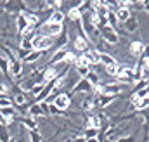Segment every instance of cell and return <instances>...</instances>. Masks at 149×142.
<instances>
[{"mask_svg":"<svg viewBox=\"0 0 149 142\" xmlns=\"http://www.w3.org/2000/svg\"><path fill=\"white\" fill-rule=\"evenodd\" d=\"M28 54H30L28 50H23V49H19V57H21V59H24V57H26Z\"/></svg>","mask_w":149,"mask_h":142,"instance_id":"cell-41","label":"cell"},{"mask_svg":"<svg viewBox=\"0 0 149 142\" xmlns=\"http://www.w3.org/2000/svg\"><path fill=\"white\" fill-rule=\"evenodd\" d=\"M54 40L52 36H45V35H35L33 40H31V45H33V50H38V52H45L47 49L54 47Z\"/></svg>","mask_w":149,"mask_h":142,"instance_id":"cell-2","label":"cell"},{"mask_svg":"<svg viewBox=\"0 0 149 142\" xmlns=\"http://www.w3.org/2000/svg\"><path fill=\"white\" fill-rule=\"evenodd\" d=\"M102 116L104 114H90L88 116V120H87V128H97V130H101L102 128Z\"/></svg>","mask_w":149,"mask_h":142,"instance_id":"cell-13","label":"cell"},{"mask_svg":"<svg viewBox=\"0 0 149 142\" xmlns=\"http://www.w3.org/2000/svg\"><path fill=\"white\" fill-rule=\"evenodd\" d=\"M63 30H64V24H56V23H47V21L40 24V35L52 36V38H57L63 33Z\"/></svg>","mask_w":149,"mask_h":142,"instance_id":"cell-3","label":"cell"},{"mask_svg":"<svg viewBox=\"0 0 149 142\" xmlns=\"http://www.w3.org/2000/svg\"><path fill=\"white\" fill-rule=\"evenodd\" d=\"M66 17L68 19H71V21H80V17H81V10L78 9V7H73V9H70L68 10V14H66Z\"/></svg>","mask_w":149,"mask_h":142,"instance_id":"cell-29","label":"cell"},{"mask_svg":"<svg viewBox=\"0 0 149 142\" xmlns=\"http://www.w3.org/2000/svg\"><path fill=\"white\" fill-rule=\"evenodd\" d=\"M85 80L92 85V87H97V85H101V78H99V74L97 73H94V71L90 70V73L85 76Z\"/></svg>","mask_w":149,"mask_h":142,"instance_id":"cell-26","label":"cell"},{"mask_svg":"<svg viewBox=\"0 0 149 142\" xmlns=\"http://www.w3.org/2000/svg\"><path fill=\"white\" fill-rule=\"evenodd\" d=\"M92 90H94V87H92L85 78H80V80L76 81V85H74L68 94H70V95H73V94H88V92H92Z\"/></svg>","mask_w":149,"mask_h":142,"instance_id":"cell-7","label":"cell"},{"mask_svg":"<svg viewBox=\"0 0 149 142\" xmlns=\"http://www.w3.org/2000/svg\"><path fill=\"white\" fill-rule=\"evenodd\" d=\"M68 52H70V50H68L66 47H63V49H56L54 54H52L50 59H49V66H59V64H63V63H64V57H66Z\"/></svg>","mask_w":149,"mask_h":142,"instance_id":"cell-8","label":"cell"},{"mask_svg":"<svg viewBox=\"0 0 149 142\" xmlns=\"http://www.w3.org/2000/svg\"><path fill=\"white\" fill-rule=\"evenodd\" d=\"M21 125H23L28 132H35V130H38L37 120L31 118V116H24V118H21Z\"/></svg>","mask_w":149,"mask_h":142,"instance_id":"cell-20","label":"cell"},{"mask_svg":"<svg viewBox=\"0 0 149 142\" xmlns=\"http://www.w3.org/2000/svg\"><path fill=\"white\" fill-rule=\"evenodd\" d=\"M14 106V101L10 99V97H3V99H0V109L2 107H10Z\"/></svg>","mask_w":149,"mask_h":142,"instance_id":"cell-36","label":"cell"},{"mask_svg":"<svg viewBox=\"0 0 149 142\" xmlns=\"http://www.w3.org/2000/svg\"><path fill=\"white\" fill-rule=\"evenodd\" d=\"M99 64H102L104 68L106 66H114V64H118V61L109 56V54H106V52H99Z\"/></svg>","mask_w":149,"mask_h":142,"instance_id":"cell-19","label":"cell"},{"mask_svg":"<svg viewBox=\"0 0 149 142\" xmlns=\"http://www.w3.org/2000/svg\"><path fill=\"white\" fill-rule=\"evenodd\" d=\"M68 42H70V35H68V28L64 26L63 33L57 36V42H54V49H63L68 45Z\"/></svg>","mask_w":149,"mask_h":142,"instance_id":"cell-18","label":"cell"},{"mask_svg":"<svg viewBox=\"0 0 149 142\" xmlns=\"http://www.w3.org/2000/svg\"><path fill=\"white\" fill-rule=\"evenodd\" d=\"M9 71H10V76H14L16 80H21L23 76V61H16L12 64H9Z\"/></svg>","mask_w":149,"mask_h":142,"instance_id":"cell-14","label":"cell"},{"mask_svg":"<svg viewBox=\"0 0 149 142\" xmlns=\"http://www.w3.org/2000/svg\"><path fill=\"white\" fill-rule=\"evenodd\" d=\"M74 70H76V74L80 78H85L88 73H90V68L88 66H81V64H74Z\"/></svg>","mask_w":149,"mask_h":142,"instance_id":"cell-31","label":"cell"},{"mask_svg":"<svg viewBox=\"0 0 149 142\" xmlns=\"http://www.w3.org/2000/svg\"><path fill=\"white\" fill-rule=\"evenodd\" d=\"M113 99L114 97H109V95H101V94H97V97L94 99L95 101V107H106L109 106L113 102Z\"/></svg>","mask_w":149,"mask_h":142,"instance_id":"cell-23","label":"cell"},{"mask_svg":"<svg viewBox=\"0 0 149 142\" xmlns=\"http://www.w3.org/2000/svg\"><path fill=\"white\" fill-rule=\"evenodd\" d=\"M52 104L56 107H59V109H63V111H66V109H70V106H71V95H70L68 92L57 94V95L52 99Z\"/></svg>","mask_w":149,"mask_h":142,"instance_id":"cell-6","label":"cell"},{"mask_svg":"<svg viewBox=\"0 0 149 142\" xmlns=\"http://www.w3.org/2000/svg\"><path fill=\"white\" fill-rule=\"evenodd\" d=\"M121 90H123L121 83H104V85L94 87V92H97V94H101V95H109V97L120 95Z\"/></svg>","mask_w":149,"mask_h":142,"instance_id":"cell-1","label":"cell"},{"mask_svg":"<svg viewBox=\"0 0 149 142\" xmlns=\"http://www.w3.org/2000/svg\"><path fill=\"white\" fill-rule=\"evenodd\" d=\"M73 47L76 52H80V54H83L85 50H88V38L83 35L81 31L80 33H76V36H74L73 40Z\"/></svg>","mask_w":149,"mask_h":142,"instance_id":"cell-9","label":"cell"},{"mask_svg":"<svg viewBox=\"0 0 149 142\" xmlns=\"http://www.w3.org/2000/svg\"><path fill=\"white\" fill-rule=\"evenodd\" d=\"M3 10L5 12H16V14L26 12V2L24 0H7L3 3Z\"/></svg>","mask_w":149,"mask_h":142,"instance_id":"cell-5","label":"cell"},{"mask_svg":"<svg viewBox=\"0 0 149 142\" xmlns=\"http://www.w3.org/2000/svg\"><path fill=\"white\" fill-rule=\"evenodd\" d=\"M87 142H99V141H97V137H95V139H87Z\"/></svg>","mask_w":149,"mask_h":142,"instance_id":"cell-43","label":"cell"},{"mask_svg":"<svg viewBox=\"0 0 149 142\" xmlns=\"http://www.w3.org/2000/svg\"><path fill=\"white\" fill-rule=\"evenodd\" d=\"M28 26H30V21L26 19V14H24V12L17 14V16H16V31L23 35V33L26 31Z\"/></svg>","mask_w":149,"mask_h":142,"instance_id":"cell-10","label":"cell"},{"mask_svg":"<svg viewBox=\"0 0 149 142\" xmlns=\"http://www.w3.org/2000/svg\"><path fill=\"white\" fill-rule=\"evenodd\" d=\"M144 12L149 16V3H144Z\"/></svg>","mask_w":149,"mask_h":142,"instance_id":"cell-42","label":"cell"},{"mask_svg":"<svg viewBox=\"0 0 149 142\" xmlns=\"http://www.w3.org/2000/svg\"><path fill=\"white\" fill-rule=\"evenodd\" d=\"M19 49H23V50H28V52H31V50H33V45H31V40H28V38H21V43H19Z\"/></svg>","mask_w":149,"mask_h":142,"instance_id":"cell-33","label":"cell"},{"mask_svg":"<svg viewBox=\"0 0 149 142\" xmlns=\"http://www.w3.org/2000/svg\"><path fill=\"white\" fill-rule=\"evenodd\" d=\"M0 71L3 73V76L10 78V71H9V61L5 56H0Z\"/></svg>","mask_w":149,"mask_h":142,"instance_id":"cell-27","label":"cell"},{"mask_svg":"<svg viewBox=\"0 0 149 142\" xmlns=\"http://www.w3.org/2000/svg\"><path fill=\"white\" fill-rule=\"evenodd\" d=\"M128 52H130V56H134V57H141V56H142V52H144V43H142V42H139V40L132 42V43H130V47H128Z\"/></svg>","mask_w":149,"mask_h":142,"instance_id":"cell-15","label":"cell"},{"mask_svg":"<svg viewBox=\"0 0 149 142\" xmlns=\"http://www.w3.org/2000/svg\"><path fill=\"white\" fill-rule=\"evenodd\" d=\"M123 24H125V30H127L128 33H134V31L139 28V19H137L135 16H130V17H128Z\"/></svg>","mask_w":149,"mask_h":142,"instance_id":"cell-21","label":"cell"},{"mask_svg":"<svg viewBox=\"0 0 149 142\" xmlns=\"http://www.w3.org/2000/svg\"><path fill=\"white\" fill-rule=\"evenodd\" d=\"M43 87H45V83H37V85H33V88H31L30 92H31V94H33V95L37 97L38 94L42 92V88H43Z\"/></svg>","mask_w":149,"mask_h":142,"instance_id":"cell-38","label":"cell"},{"mask_svg":"<svg viewBox=\"0 0 149 142\" xmlns=\"http://www.w3.org/2000/svg\"><path fill=\"white\" fill-rule=\"evenodd\" d=\"M114 16H116V19H118V23H125V21L132 16V10H130L128 7H118V9L114 10Z\"/></svg>","mask_w":149,"mask_h":142,"instance_id":"cell-16","label":"cell"},{"mask_svg":"<svg viewBox=\"0 0 149 142\" xmlns=\"http://www.w3.org/2000/svg\"><path fill=\"white\" fill-rule=\"evenodd\" d=\"M42 76H43V83H49L52 80H56L59 76V70L57 66H47L45 70L42 71Z\"/></svg>","mask_w":149,"mask_h":142,"instance_id":"cell-11","label":"cell"},{"mask_svg":"<svg viewBox=\"0 0 149 142\" xmlns=\"http://www.w3.org/2000/svg\"><path fill=\"white\" fill-rule=\"evenodd\" d=\"M99 33H101V38H102L108 45H116V43L120 42V36L116 33V30H113L111 26H102V28L99 30Z\"/></svg>","mask_w":149,"mask_h":142,"instance_id":"cell-4","label":"cell"},{"mask_svg":"<svg viewBox=\"0 0 149 142\" xmlns=\"http://www.w3.org/2000/svg\"><path fill=\"white\" fill-rule=\"evenodd\" d=\"M97 135H99V130L97 128H85V134H83L85 139H95Z\"/></svg>","mask_w":149,"mask_h":142,"instance_id":"cell-34","label":"cell"},{"mask_svg":"<svg viewBox=\"0 0 149 142\" xmlns=\"http://www.w3.org/2000/svg\"><path fill=\"white\" fill-rule=\"evenodd\" d=\"M70 142H87V139H85L83 135H76V137H73Z\"/></svg>","mask_w":149,"mask_h":142,"instance_id":"cell-40","label":"cell"},{"mask_svg":"<svg viewBox=\"0 0 149 142\" xmlns=\"http://www.w3.org/2000/svg\"><path fill=\"white\" fill-rule=\"evenodd\" d=\"M81 107H83V109H85V111H92V109H94V107H95V101H94V99H90V97H88V99H85V101H83V102H81Z\"/></svg>","mask_w":149,"mask_h":142,"instance_id":"cell-35","label":"cell"},{"mask_svg":"<svg viewBox=\"0 0 149 142\" xmlns=\"http://www.w3.org/2000/svg\"><path fill=\"white\" fill-rule=\"evenodd\" d=\"M28 116H31V118H40V116H45L43 114V111H42V106L40 104H37V102H33V104H30V107H28Z\"/></svg>","mask_w":149,"mask_h":142,"instance_id":"cell-22","label":"cell"},{"mask_svg":"<svg viewBox=\"0 0 149 142\" xmlns=\"http://www.w3.org/2000/svg\"><path fill=\"white\" fill-rule=\"evenodd\" d=\"M116 142H135V137L134 135H127V137H118Z\"/></svg>","mask_w":149,"mask_h":142,"instance_id":"cell-39","label":"cell"},{"mask_svg":"<svg viewBox=\"0 0 149 142\" xmlns=\"http://www.w3.org/2000/svg\"><path fill=\"white\" fill-rule=\"evenodd\" d=\"M81 56H83V57L88 61V64H90V70H92V66L99 64V50H95V49H88V50H85Z\"/></svg>","mask_w":149,"mask_h":142,"instance_id":"cell-12","label":"cell"},{"mask_svg":"<svg viewBox=\"0 0 149 142\" xmlns=\"http://www.w3.org/2000/svg\"><path fill=\"white\" fill-rule=\"evenodd\" d=\"M64 19H66V16H64L63 10H54L45 21L47 23H56V24H64Z\"/></svg>","mask_w":149,"mask_h":142,"instance_id":"cell-17","label":"cell"},{"mask_svg":"<svg viewBox=\"0 0 149 142\" xmlns=\"http://www.w3.org/2000/svg\"><path fill=\"white\" fill-rule=\"evenodd\" d=\"M139 61H142V63H148L149 61V43L144 45V52H142V56L139 57Z\"/></svg>","mask_w":149,"mask_h":142,"instance_id":"cell-37","label":"cell"},{"mask_svg":"<svg viewBox=\"0 0 149 142\" xmlns=\"http://www.w3.org/2000/svg\"><path fill=\"white\" fill-rule=\"evenodd\" d=\"M0 142H12L9 135V127L5 125H0Z\"/></svg>","mask_w":149,"mask_h":142,"instance_id":"cell-30","label":"cell"},{"mask_svg":"<svg viewBox=\"0 0 149 142\" xmlns=\"http://www.w3.org/2000/svg\"><path fill=\"white\" fill-rule=\"evenodd\" d=\"M108 26H111L113 30L118 28V19H116V16H114V10H109V12H108Z\"/></svg>","mask_w":149,"mask_h":142,"instance_id":"cell-32","label":"cell"},{"mask_svg":"<svg viewBox=\"0 0 149 142\" xmlns=\"http://www.w3.org/2000/svg\"><path fill=\"white\" fill-rule=\"evenodd\" d=\"M0 2H2V0H0Z\"/></svg>","mask_w":149,"mask_h":142,"instance_id":"cell-44","label":"cell"},{"mask_svg":"<svg viewBox=\"0 0 149 142\" xmlns=\"http://www.w3.org/2000/svg\"><path fill=\"white\" fill-rule=\"evenodd\" d=\"M144 97H149V85L146 87V88H141V90L134 92V95H132V102H135V101H139V99H144Z\"/></svg>","mask_w":149,"mask_h":142,"instance_id":"cell-28","label":"cell"},{"mask_svg":"<svg viewBox=\"0 0 149 142\" xmlns=\"http://www.w3.org/2000/svg\"><path fill=\"white\" fill-rule=\"evenodd\" d=\"M132 107H134L135 111H144V109H148L149 107V97H144V99H139V101L132 102Z\"/></svg>","mask_w":149,"mask_h":142,"instance_id":"cell-25","label":"cell"},{"mask_svg":"<svg viewBox=\"0 0 149 142\" xmlns=\"http://www.w3.org/2000/svg\"><path fill=\"white\" fill-rule=\"evenodd\" d=\"M42 54L43 52H38V50H31L24 59H23V63L24 64H33V63H37V61H40V57H42Z\"/></svg>","mask_w":149,"mask_h":142,"instance_id":"cell-24","label":"cell"}]
</instances>
